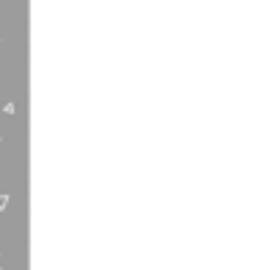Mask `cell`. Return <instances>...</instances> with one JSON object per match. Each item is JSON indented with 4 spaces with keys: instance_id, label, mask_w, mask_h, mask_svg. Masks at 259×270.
Instances as JSON below:
<instances>
[{
    "instance_id": "6da1fadb",
    "label": "cell",
    "mask_w": 259,
    "mask_h": 270,
    "mask_svg": "<svg viewBox=\"0 0 259 270\" xmlns=\"http://www.w3.org/2000/svg\"><path fill=\"white\" fill-rule=\"evenodd\" d=\"M6 206H9V195H0V212L6 209Z\"/></svg>"
}]
</instances>
